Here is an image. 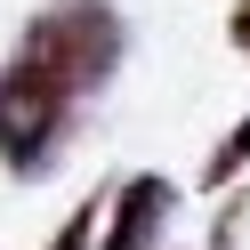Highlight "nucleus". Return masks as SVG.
<instances>
[{"instance_id":"1","label":"nucleus","mask_w":250,"mask_h":250,"mask_svg":"<svg viewBox=\"0 0 250 250\" xmlns=\"http://www.w3.org/2000/svg\"><path fill=\"white\" fill-rule=\"evenodd\" d=\"M81 105H89L81 89H73L49 57H33L17 41V57L0 65V162L17 169V178H49V169L65 162V137H73V121H81Z\"/></svg>"},{"instance_id":"2","label":"nucleus","mask_w":250,"mask_h":250,"mask_svg":"<svg viewBox=\"0 0 250 250\" xmlns=\"http://www.w3.org/2000/svg\"><path fill=\"white\" fill-rule=\"evenodd\" d=\"M24 49L49 57L81 97H97L121 73V8L113 0H49V8L24 24Z\"/></svg>"},{"instance_id":"3","label":"nucleus","mask_w":250,"mask_h":250,"mask_svg":"<svg viewBox=\"0 0 250 250\" xmlns=\"http://www.w3.org/2000/svg\"><path fill=\"white\" fill-rule=\"evenodd\" d=\"M169 210H178V186L153 178V169H137V178H121V194L105 202V242L89 250H153L169 226Z\"/></svg>"},{"instance_id":"4","label":"nucleus","mask_w":250,"mask_h":250,"mask_svg":"<svg viewBox=\"0 0 250 250\" xmlns=\"http://www.w3.org/2000/svg\"><path fill=\"white\" fill-rule=\"evenodd\" d=\"M242 169H250V113H242V121H234V129L210 146V162H202V186H210V194H226Z\"/></svg>"},{"instance_id":"5","label":"nucleus","mask_w":250,"mask_h":250,"mask_svg":"<svg viewBox=\"0 0 250 250\" xmlns=\"http://www.w3.org/2000/svg\"><path fill=\"white\" fill-rule=\"evenodd\" d=\"M89 242H97V202H81V210L49 234V250H89Z\"/></svg>"},{"instance_id":"6","label":"nucleus","mask_w":250,"mask_h":250,"mask_svg":"<svg viewBox=\"0 0 250 250\" xmlns=\"http://www.w3.org/2000/svg\"><path fill=\"white\" fill-rule=\"evenodd\" d=\"M234 234H242V202H234V210H218V226H210V242H218V250H234Z\"/></svg>"},{"instance_id":"7","label":"nucleus","mask_w":250,"mask_h":250,"mask_svg":"<svg viewBox=\"0 0 250 250\" xmlns=\"http://www.w3.org/2000/svg\"><path fill=\"white\" fill-rule=\"evenodd\" d=\"M226 41H234V49L250 57V0H242V8H234V17H226Z\"/></svg>"}]
</instances>
